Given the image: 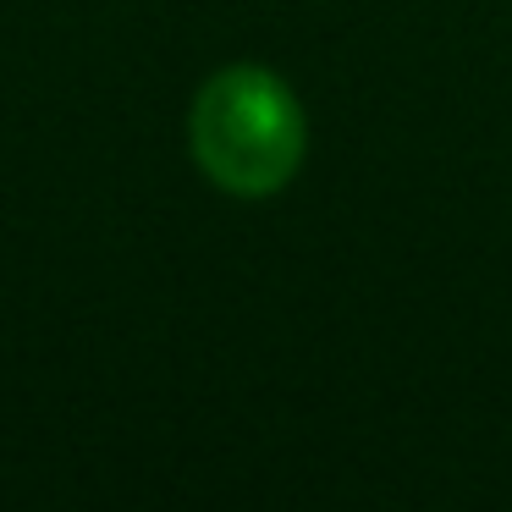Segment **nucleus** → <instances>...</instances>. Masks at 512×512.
I'll return each instance as SVG.
<instances>
[{
    "mask_svg": "<svg viewBox=\"0 0 512 512\" xmlns=\"http://www.w3.org/2000/svg\"><path fill=\"white\" fill-rule=\"evenodd\" d=\"M199 171L232 199H270L303 166V105L270 67H221L199 89L188 116Z\"/></svg>",
    "mask_w": 512,
    "mask_h": 512,
    "instance_id": "obj_1",
    "label": "nucleus"
}]
</instances>
